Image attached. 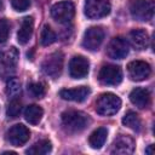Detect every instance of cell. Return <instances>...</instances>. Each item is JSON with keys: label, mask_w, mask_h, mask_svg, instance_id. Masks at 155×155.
I'll use <instances>...</instances> for the list:
<instances>
[{"label": "cell", "mask_w": 155, "mask_h": 155, "mask_svg": "<svg viewBox=\"0 0 155 155\" xmlns=\"http://www.w3.org/2000/svg\"><path fill=\"white\" fill-rule=\"evenodd\" d=\"M91 124V119L87 114L78 110H67L62 114V126L68 133L82 132Z\"/></svg>", "instance_id": "1"}, {"label": "cell", "mask_w": 155, "mask_h": 155, "mask_svg": "<svg viewBox=\"0 0 155 155\" xmlns=\"http://www.w3.org/2000/svg\"><path fill=\"white\" fill-rule=\"evenodd\" d=\"M121 108V99L110 92L103 93L96 102V111L103 116H111L116 114Z\"/></svg>", "instance_id": "2"}, {"label": "cell", "mask_w": 155, "mask_h": 155, "mask_svg": "<svg viewBox=\"0 0 155 155\" xmlns=\"http://www.w3.org/2000/svg\"><path fill=\"white\" fill-rule=\"evenodd\" d=\"M155 4L153 0H132L130 4L131 16L142 22H147L153 18Z\"/></svg>", "instance_id": "3"}, {"label": "cell", "mask_w": 155, "mask_h": 155, "mask_svg": "<svg viewBox=\"0 0 155 155\" xmlns=\"http://www.w3.org/2000/svg\"><path fill=\"white\" fill-rule=\"evenodd\" d=\"M63 63H64V56L61 51H56L52 52L51 54H48L42 64H41V69L44 71V74H46L47 76L52 78V79H57L62 70H63Z\"/></svg>", "instance_id": "4"}, {"label": "cell", "mask_w": 155, "mask_h": 155, "mask_svg": "<svg viewBox=\"0 0 155 155\" xmlns=\"http://www.w3.org/2000/svg\"><path fill=\"white\" fill-rule=\"evenodd\" d=\"M18 58H19L18 50L13 46L0 50V73H1V75L7 76L12 71H15Z\"/></svg>", "instance_id": "5"}, {"label": "cell", "mask_w": 155, "mask_h": 155, "mask_svg": "<svg viewBox=\"0 0 155 155\" xmlns=\"http://www.w3.org/2000/svg\"><path fill=\"white\" fill-rule=\"evenodd\" d=\"M109 0H86L85 2V15L90 19H98L108 16L110 13Z\"/></svg>", "instance_id": "6"}, {"label": "cell", "mask_w": 155, "mask_h": 155, "mask_svg": "<svg viewBox=\"0 0 155 155\" xmlns=\"http://www.w3.org/2000/svg\"><path fill=\"white\" fill-rule=\"evenodd\" d=\"M75 15V6L71 1H61L51 7V16L58 23H69Z\"/></svg>", "instance_id": "7"}, {"label": "cell", "mask_w": 155, "mask_h": 155, "mask_svg": "<svg viewBox=\"0 0 155 155\" xmlns=\"http://www.w3.org/2000/svg\"><path fill=\"white\" fill-rule=\"evenodd\" d=\"M98 80L107 86H116L122 81V70L119 65H103L98 73Z\"/></svg>", "instance_id": "8"}, {"label": "cell", "mask_w": 155, "mask_h": 155, "mask_svg": "<svg viewBox=\"0 0 155 155\" xmlns=\"http://www.w3.org/2000/svg\"><path fill=\"white\" fill-rule=\"evenodd\" d=\"M104 40V30L101 27L88 28L82 39V46L88 51H97Z\"/></svg>", "instance_id": "9"}, {"label": "cell", "mask_w": 155, "mask_h": 155, "mask_svg": "<svg viewBox=\"0 0 155 155\" xmlns=\"http://www.w3.org/2000/svg\"><path fill=\"white\" fill-rule=\"evenodd\" d=\"M128 53V42L121 36L113 38L107 46V56L111 59H122Z\"/></svg>", "instance_id": "10"}, {"label": "cell", "mask_w": 155, "mask_h": 155, "mask_svg": "<svg viewBox=\"0 0 155 155\" xmlns=\"http://www.w3.org/2000/svg\"><path fill=\"white\" fill-rule=\"evenodd\" d=\"M128 76L133 81H143L151 74L150 65L144 61H132L127 65Z\"/></svg>", "instance_id": "11"}, {"label": "cell", "mask_w": 155, "mask_h": 155, "mask_svg": "<svg viewBox=\"0 0 155 155\" xmlns=\"http://www.w3.org/2000/svg\"><path fill=\"white\" fill-rule=\"evenodd\" d=\"M29 137H30V131L22 124L13 125L6 133L7 140L15 147H21V145L25 144L28 142Z\"/></svg>", "instance_id": "12"}, {"label": "cell", "mask_w": 155, "mask_h": 155, "mask_svg": "<svg viewBox=\"0 0 155 155\" xmlns=\"http://www.w3.org/2000/svg\"><path fill=\"white\" fill-rule=\"evenodd\" d=\"M90 63L84 56H74L69 62V74L73 79H82L87 76Z\"/></svg>", "instance_id": "13"}, {"label": "cell", "mask_w": 155, "mask_h": 155, "mask_svg": "<svg viewBox=\"0 0 155 155\" xmlns=\"http://www.w3.org/2000/svg\"><path fill=\"white\" fill-rule=\"evenodd\" d=\"M91 93L88 86H79L74 88H64L59 91V96L65 101L73 102H84Z\"/></svg>", "instance_id": "14"}, {"label": "cell", "mask_w": 155, "mask_h": 155, "mask_svg": "<svg viewBox=\"0 0 155 155\" xmlns=\"http://www.w3.org/2000/svg\"><path fill=\"white\" fill-rule=\"evenodd\" d=\"M133 150H134V140L127 136H119L114 140L110 153L119 155H128L132 154Z\"/></svg>", "instance_id": "15"}, {"label": "cell", "mask_w": 155, "mask_h": 155, "mask_svg": "<svg viewBox=\"0 0 155 155\" xmlns=\"http://www.w3.org/2000/svg\"><path fill=\"white\" fill-rule=\"evenodd\" d=\"M130 101L132 102V104H134L139 109H145L150 105V93L147 88L137 87L131 91Z\"/></svg>", "instance_id": "16"}, {"label": "cell", "mask_w": 155, "mask_h": 155, "mask_svg": "<svg viewBox=\"0 0 155 155\" xmlns=\"http://www.w3.org/2000/svg\"><path fill=\"white\" fill-rule=\"evenodd\" d=\"M33 29H34L33 17H30V16L24 17L21 23V27L18 29V33H17V40L21 45H25L30 40V38L33 35Z\"/></svg>", "instance_id": "17"}, {"label": "cell", "mask_w": 155, "mask_h": 155, "mask_svg": "<svg viewBox=\"0 0 155 155\" xmlns=\"http://www.w3.org/2000/svg\"><path fill=\"white\" fill-rule=\"evenodd\" d=\"M130 41L131 45L136 48V50H145L149 45V34L144 30V29H133L132 31H130Z\"/></svg>", "instance_id": "18"}, {"label": "cell", "mask_w": 155, "mask_h": 155, "mask_svg": "<svg viewBox=\"0 0 155 155\" xmlns=\"http://www.w3.org/2000/svg\"><path fill=\"white\" fill-rule=\"evenodd\" d=\"M107 136H108V131L105 127H99L94 130L88 137L90 147L93 149H101L107 140Z\"/></svg>", "instance_id": "19"}, {"label": "cell", "mask_w": 155, "mask_h": 155, "mask_svg": "<svg viewBox=\"0 0 155 155\" xmlns=\"http://www.w3.org/2000/svg\"><path fill=\"white\" fill-rule=\"evenodd\" d=\"M44 115V110L41 107L36 105V104H31V105H28L24 110V119L31 124V125H38Z\"/></svg>", "instance_id": "20"}, {"label": "cell", "mask_w": 155, "mask_h": 155, "mask_svg": "<svg viewBox=\"0 0 155 155\" xmlns=\"http://www.w3.org/2000/svg\"><path fill=\"white\" fill-rule=\"evenodd\" d=\"M51 149H52L51 142L47 139H42V140H39L35 144H33L27 150V154H29V155H45V154H48L51 151Z\"/></svg>", "instance_id": "21"}, {"label": "cell", "mask_w": 155, "mask_h": 155, "mask_svg": "<svg viewBox=\"0 0 155 155\" xmlns=\"http://www.w3.org/2000/svg\"><path fill=\"white\" fill-rule=\"evenodd\" d=\"M122 124L126 127H128V128H131V130H133L136 132L140 131V128H142V121H140L139 116L133 111H128L122 117Z\"/></svg>", "instance_id": "22"}, {"label": "cell", "mask_w": 155, "mask_h": 155, "mask_svg": "<svg viewBox=\"0 0 155 155\" xmlns=\"http://www.w3.org/2000/svg\"><path fill=\"white\" fill-rule=\"evenodd\" d=\"M57 36H56V33L51 29V27L48 25H44L42 30H41V34H40V42L42 46H50L51 44H53L56 41Z\"/></svg>", "instance_id": "23"}, {"label": "cell", "mask_w": 155, "mask_h": 155, "mask_svg": "<svg viewBox=\"0 0 155 155\" xmlns=\"http://www.w3.org/2000/svg\"><path fill=\"white\" fill-rule=\"evenodd\" d=\"M21 93V82L19 80L11 78L7 80L6 82V94L8 96V98H17L18 94Z\"/></svg>", "instance_id": "24"}, {"label": "cell", "mask_w": 155, "mask_h": 155, "mask_svg": "<svg viewBox=\"0 0 155 155\" xmlns=\"http://www.w3.org/2000/svg\"><path fill=\"white\" fill-rule=\"evenodd\" d=\"M28 92L34 98H42L45 96L46 88L42 82H30L28 84Z\"/></svg>", "instance_id": "25"}, {"label": "cell", "mask_w": 155, "mask_h": 155, "mask_svg": "<svg viewBox=\"0 0 155 155\" xmlns=\"http://www.w3.org/2000/svg\"><path fill=\"white\" fill-rule=\"evenodd\" d=\"M22 110V103L19 99L17 98H12V101L10 102V104L7 105V109H6V115L11 119H15L19 115Z\"/></svg>", "instance_id": "26"}, {"label": "cell", "mask_w": 155, "mask_h": 155, "mask_svg": "<svg viewBox=\"0 0 155 155\" xmlns=\"http://www.w3.org/2000/svg\"><path fill=\"white\" fill-rule=\"evenodd\" d=\"M10 34V24L5 18L0 19V44L5 42Z\"/></svg>", "instance_id": "27"}, {"label": "cell", "mask_w": 155, "mask_h": 155, "mask_svg": "<svg viewBox=\"0 0 155 155\" xmlns=\"http://www.w3.org/2000/svg\"><path fill=\"white\" fill-rule=\"evenodd\" d=\"M11 5H12V7L16 11L23 12V11H25V10L29 8L30 1L29 0H11Z\"/></svg>", "instance_id": "28"}, {"label": "cell", "mask_w": 155, "mask_h": 155, "mask_svg": "<svg viewBox=\"0 0 155 155\" xmlns=\"http://www.w3.org/2000/svg\"><path fill=\"white\" fill-rule=\"evenodd\" d=\"M153 148H154V145H153V144H151V145H149V147L145 149V154H149V155L154 154V150H153Z\"/></svg>", "instance_id": "29"}, {"label": "cell", "mask_w": 155, "mask_h": 155, "mask_svg": "<svg viewBox=\"0 0 155 155\" xmlns=\"http://www.w3.org/2000/svg\"><path fill=\"white\" fill-rule=\"evenodd\" d=\"M4 8V4H2V0H0V11Z\"/></svg>", "instance_id": "30"}]
</instances>
